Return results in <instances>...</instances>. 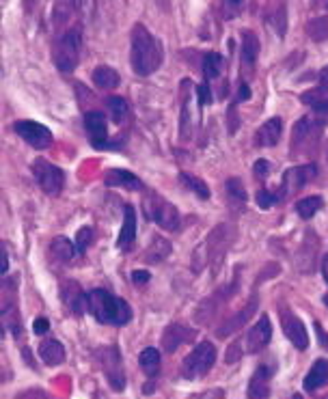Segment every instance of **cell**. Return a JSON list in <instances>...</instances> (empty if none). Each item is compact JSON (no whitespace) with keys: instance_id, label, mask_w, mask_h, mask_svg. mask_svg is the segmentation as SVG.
Returning <instances> with one entry per match:
<instances>
[{"instance_id":"6da1fadb","label":"cell","mask_w":328,"mask_h":399,"mask_svg":"<svg viewBox=\"0 0 328 399\" xmlns=\"http://www.w3.org/2000/svg\"><path fill=\"white\" fill-rule=\"evenodd\" d=\"M164 59L162 43L147 31L145 24H134L132 28V48H130V63L136 76L147 78L160 70Z\"/></svg>"},{"instance_id":"7a4b0ae2","label":"cell","mask_w":328,"mask_h":399,"mask_svg":"<svg viewBox=\"0 0 328 399\" xmlns=\"http://www.w3.org/2000/svg\"><path fill=\"white\" fill-rule=\"evenodd\" d=\"M234 240H236V229L231 224H216L207 234V238L192 253V270L201 272L203 268L212 266L216 272L221 261L225 259V255L229 253Z\"/></svg>"},{"instance_id":"3957f363","label":"cell","mask_w":328,"mask_h":399,"mask_svg":"<svg viewBox=\"0 0 328 399\" xmlns=\"http://www.w3.org/2000/svg\"><path fill=\"white\" fill-rule=\"evenodd\" d=\"M87 311L99 324L108 326H126L132 319V307L106 290H91L87 294Z\"/></svg>"},{"instance_id":"277c9868","label":"cell","mask_w":328,"mask_h":399,"mask_svg":"<svg viewBox=\"0 0 328 399\" xmlns=\"http://www.w3.org/2000/svg\"><path fill=\"white\" fill-rule=\"evenodd\" d=\"M80 54H82V28L80 26L67 28L65 33L54 37L52 61L59 72L72 74L80 63Z\"/></svg>"},{"instance_id":"5b68a950","label":"cell","mask_w":328,"mask_h":399,"mask_svg":"<svg viewBox=\"0 0 328 399\" xmlns=\"http://www.w3.org/2000/svg\"><path fill=\"white\" fill-rule=\"evenodd\" d=\"M143 212L151 222L162 226V229L180 231V226H182L180 209L173 203H169L162 195H158L153 190H147L145 197H143Z\"/></svg>"},{"instance_id":"8992f818","label":"cell","mask_w":328,"mask_h":399,"mask_svg":"<svg viewBox=\"0 0 328 399\" xmlns=\"http://www.w3.org/2000/svg\"><path fill=\"white\" fill-rule=\"evenodd\" d=\"M322 132H324V124L319 119L315 117L298 119V124L292 130V145H290L292 155H300V158L315 155L317 145L322 141Z\"/></svg>"},{"instance_id":"52a82bcc","label":"cell","mask_w":328,"mask_h":399,"mask_svg":"<svg viewBox=\"0 0 328 399\" xmlns=\"http://www.w3.org/2000/svg\"><path fill=\"white\" fill-rule=\"evenodd\" d=\"M238 283H240V268H236L234 272V278L229 283H225L223 288H218L212 296H207L195 311V319L199 324H209L218 313H221V309L231 300V296L238 292Z\"/></svg>"},{"instance_id":"ba28073f","label":"cell","mask_w":328,"mask_h":399,"mask_svg":"<svg viewBox=\"0 0 328 399\" xmlns=\"http://www.w3.org/2000/svg\"><path fill=\"white\" fill-rule=\"evenodd\" d=\"M95 359L99 363L102 373L106 376L108 384L113 390L126 388V371H124V359L117 346H104L95 352Z\"/></svg>"},{"instance_id":"9c48e42d","label":"cell","mask_w":328,"mask_h":399,"mask_svg":"<svg viewBox=\"0 0 328 399\" xmlns=\"http://www.w3.org/2000/svg\"><path fill=\"white\" fill-rule=\"evenodd\" d=\"M216 363V348L214 344H209V341H203V344H199L182 363V376L186 380H199L203 376H207L212 371Z\"/></svg>"},{"instance_id":"30bf717a","label":"cell","mask_w":328,"mask_h":399,"mask_svg":"<svg viewBox=\"0 0 328 399\" xmlns=\"http://www.w3.org/2000/svg\"><path fill=\"white\" fill-rule=\"evenodd\" d=\"M31 170H33V177L35 182L39 184V188L48 195V197H59L65 188V173L48 160H35L31 164Z\"/></svg>"},{"instance_id":"8fae6325","label":"cell","mask_w":328,"mask_h":399,"mask_svg":"<svg viewBox=\"0 0 328 399\" xmlns=\"http://www.w3.org/2000/svg\"><path fill=\"white\" fill-rule=\"evenodd\" d=\"M18 278L20 276H5L3 278V288H0V311H3V326L5 330L20 334V315H18V302H16V294H18Z\"/></svg>"},{"instance_id":"7c38bea8","label":"cell","mask_w":328,"mask_h":399,"mask_svg":"<svg viewBox=\"0 0 328 399\" xmlns=\"http://www.w3.org/2000/svg\"><path fill=\"white\" fill-rule=\"evenodd\" d=\"M317 175V166L311 162V164H300V166H292L283 173V182H281V197L283 201L290 199L292 195H296L298 190H302L311 180H315Z\"/></svg>"},{"instance_id":"4fadbf2b","label":"cell","mask_w":328,"mask_h":399,"mask_svg":"<svg viewBox=\"0 0 328 399\" xmlns=\"http://www.w3.org/2000/svg\"><path fill=\"white\" fill-rule=\"evenodd\" d=\"M13 130H16V134H18L26 145H31V147H35V149H48V147H52V143H54L52 132H50L43 124H39V121L20 119V121L13 124Z\"/></svg>"},{"instance_id":"5bb4252c","label":"cell","mask_w":328,"mask_h":399,"mask_svg":"<svg viewBox=\"0 0 328 399\" xmlns=\"http://www.w3.org/2000/svg\"><path fill=\"white\" fill-rule=\"evenodd\" d=\"M84 130L89 134V141L95 149H106L111 147L108 143V121L104 117V112L99 110H89L84 115Z\"/></svg>"},{"instance_id":"9a60e30c","label":"cell","mask_w":328,"mask_h":399,"mask_svg":"<svg viewBox=\"0 0 328 399\" xmlns=\"http://www.w3.org/2000/svg\"><path fill=\"white\" fill-rule=\"evenodd\" d=\"M281 328L285 332V337L294 344L296 350L305 352L309 348V334H307V328L302 324V319L298 315H294L292 311L283 309L281 311Z\"/></svg>"},{"instance_id":"2e32d148","label":"cell","mask_w":328,"mask_h":399,"mask_svg":"<svg viewBox=\"0 0 328 399\" xmlns=\"http://www.w3.org/2000/svg\"><path fill=\"white\" fill-rule=\"evenodd\" d=\"M61 302L74 317H80L87 313V294L82 292V288L76 280L61 283Z\"/></svg>"},{"instance_id":"e0dca14e","label":"cell","mask_w":328,"mask_h":399,"mask_svg":"<svg viewBox=\"0 0 328 399\" xmlns=\"http://www.w3.org/2000/svg\"><path fill=\"white\" fill-rule=\"evenodd\" d=\"M277 367L263 363L255 369L251 382H248V399H268L270 397V382L272 376H275Z\"/></svg>"},{"instance_id":"ac0fdd59","label":"cell","mask_w":328,"mask_h":399,"mask_svg":"<svg viewBox=\"0 0 328 399\" xmlns=\"http://www.w3.org/2000/svg\"><path fill=\"white\" fill-rule=\"evenodd\" d=\"M270 339H272V324H270V317L268 315H261L255 326L248 330L246 334V352L251 354H257L261 352L268 344H270Z\"/></svg>"},{"instance_id":"d6986e66","label":"cell","mask_w":328,"mask_h":399,"mask_svg":"<svg viewBox=\"0 0 328 399\" xmlns=\"http://www.w3.org/2000/svg\"><path fill=\"white\" fill-rule=\"evenodd\" d=\"M195 337H197V330H190L184 324H169L167 330H164V334H162V348H164V352L173 354L180 346L195 341Z\"/></svg>"},{"instance_id":"ffe728a7","label":"cell","mask_w":328,"mask_h":399,"mask_svg":"<svg viewBox=\"0 0 328 399\" xmlns=\"http://www.w3.org/2000/svg\"><path fill=\"white\" fill-rule=\"evenodd\" d=\"M300 102L311 108L313 117L322 124L328 121V87H315L300 95Z\"/></svg>"},{"instance_id":"44dd1931","label":"cell","mask_w":328,"mask_h":399,"mask_svg":"<svg viewBox=\"0 0 328 399\" xmlns=\"http://www.w3.org/2000/svg\"><path fill=\"white\" fill-rule=\"evenodd\" d=\"M136 240V212L130 203L124 205V224L117 238V248L119 251H130Z\"/></svg>"},{"instance_id":"7402d4cb","label":"cell","mask_w":328,"mask_h":399,"mask_svg":"<svg viewBox=\"0 0 328 399\" xmlns=\"http://www.w3.org/2000/svg\"><path fill=\"white\" fill-rule=\"evenodd\" d=\"M257 311V296H253L251 298V302L242 309V311H238L234 317H229V319H225L221 326H218V330H216V334L221 337V339H225V337H229L231 332H236V330H240L248 319H251V315Z\"/></svg>"},{"instance_id":"603a6c76","label":"cell","mask_w":328,"mask_h":399,"mask_svg":"<svg viewBox=\"0 0 328 399\" xmlns=\"http://www.w3.org/2000/svg\"><path fill=\"white\" fill-rule=\"evenodd\" d=\"M281 132H283V119L272 117L255 132V145L257 147H275L281 138Z\"/></svg>"},{"instance_id":"cb8c5ba5","label":"cell","mask_w":328,"mask_h":399,"mask_svg":"<svg viewBox=\"0 0 328 399\" xmlns=\"http://www.w3.org/2000/svg\"><path fill=\"white\" fill-rule=\"evenodd\" d=\"M104 184L111 186V188H126V190H141L143 188V182L126 168H111L104 177Z\"/></svg>"},{"instance_id":"d4e9b609","label":"cell","mask_w":328,"mask_h":399,"mask_svg":"<svg viewBox=\"0 0 328 399\" xmlns=\"http://www.w3.org/2000/svg\"><path fill=\"white\" fill-rule=\"evenodd\" d=\"M328 384V359H317L311 369L307 371L305 376V382H302V388L307 393H315L317 388L326 386Z\"/></svg>"},{"instance_id":"484cf974","label":"cell","mask_w":328,"mask_h":399,"mask_svg":"<svg viewBox=\"0 0 328 399\" xmlns=\"http://www.w3.org/2000/svg\"><path fill=\"white\" fill-rule=\"evenodd\" d=\"M39 359L50 365V367H57L65 361V348L61 341L57 339H43L39 344Z\"/></svg>"},{"instance_id":"4316f807","label":"cell","mask_w":328,"mask_h":399,"mask_svg":"<svg viewBox=\"0 0 328 399\" xmlns=\"http://www.w3.org/2000/svg\"><path fill=\"white\" fill-rule=\"evenodd\" d=\"M242 65L251 72L255 67V61H257V56H259V39L253 31H242Z\"/></svg>"},{"instance_id":"83f0119b","label":"cell","mask_w":328,"mask_h":399,"mask_svg":"<svg viewBox=\"0 0 328 399\" xmlns=\"http://www.w3.org/2000/svg\"><path fill=\"white\" fill-rule=\"evenodd\" d=\"M266 22L277 31V35L283 39L285 35V28H288V7L285 3H279V5H270L268 11H266Z\"/></svg>"},{"instance_id":"f1b7e54d","label":"cell","mask_w":328,"mask_h":399,"mask_svg":"<svg viewBox=\"0 0 328 399\" xmlns=\"http://www.w3.org/2000/svg\"><path fill=\"white\" fill-rule=\"evenodd\" d=\"M119 74L113 70V67H108V65H99L95 67L93 72V84L102 91H111V89H117L119 87Z\"/></svg>"},{"instance_id":"f546056e","label":"cell","mask_w":328,"mask_h":399,"mask_svg":"<svg viewBox=\"0 0 328 399\" xmlns=\"http://www.w3.org/2000/svg\"><path fill=\"white\" fill-rule=\"evenodd\" d=\"M50 253H52V257L57 259V261H63V263H70L72 259H74V255H78V251H76V244L74 242H70L67 238H54L52 242H50Z\"/></svg>"},{"instance_id":"4dcf8cb0","label":"cell","mask_w":328,"mask_h":399,"mask_svg":"<svg viewBox=\"0 0 328 399\" xmlns=\"http://www.w3.org/2000/svg\"><path fill=\"white\" fill-rule=\"evenodd\" d=\"M223 67H225L223 54L207 52V54L203 56V78H205V82L209 84V80H216L218 76L223 74Z\"/></svg>"},{"instance_id":"1f68e13d","label":"cell","mask_w":328,"mask_h":399,"mask_svg":"<svg viewBox=\"0 0 328 399\" xmlns=\"http://www.w3.org/2000/svg\"><path fill=\"white\" fill-rule=\"evenodd\" d=\"M169 253H171V244L164 240V238H153L151 240V244H149V248H147V253H145V261L147 263H160V261H164L169 257Z\"/></svg>"},{"instance_id":"d6a6232c","label":"cell","mask_w":328,"mask_h":399,"mask_svg":"<svg viewBox=\"0 0 328 399\" xmlns=\"http://www.w3.org/2000/svg\"><path fill=\"white\" fill-rule=\"evenodd\" d=\"M182 87H184V106H182V130H180V136L182 141L186 143L192 134V117H190V95H188V87H190V80H182Z\"/></svg>"},{"instance_id":"836d02e7","label":"cell","mask_w":328,"mask_h":399,"mask_svg":"<svg viewBox=\"0 0 328 399\" xmlns=\"http://www.w3.org/2000/svg\"><path fill=\"white\" fill-rule=\"evenodd\" d=\"M324 207V199L317 197V195H311V197H305L296 203V214L302 218V220H311L319 209Z\"/></svg>"},{"instance_id":"e575fe53","label":"cell","mask_w":328,"mask_h":399,"mask_svg":"<svg viewBox=\"0 0 328 399\" xmlns=\"http://www.w3.org/2000/svg\"><path fill=\"white\" fill-rule=\"evenodd\" d=\"M106 106H108V112H111L113 121L119 124V126H121V124L128 119V115H130V106H128V102H126L124 97H119V95L108 97V99H106Z\"/></svg>"},{"instance_id":"d590c367","label":"cell","mask_w":328,"mask_h":399,"mask_svg":"<svg viewBox=\"0 0 328 399\" xmlns=\"http://www.w3.org/2000/svg\"><path fill=\"white\" fill-rule=\"evenodd\" d=\"M141 361V367L143 371L149 376V378H155L160 373V352L155 348H145L138 356Z\"/></svg>"},{"instance_id":"8d00e7d4","label":"cell","mask_w":328,"mask_h":399,"mask_svg":"<svg viewBox=\"0 0 328 399\" xmlns=\"http://www.w3.org/2000/svg\"><path fill=\"white\" fill-rule=\"evenodd\" d=\"M180 182H182V186L186 188V190H190V192H195L199 199H209V188H207V184L203 182V180H199L197 175H190V173H180Z\"/></svg>"},{"instance_id":"74e56055","label":"cell","mask_w":328,"mask_h":399,"mask_svg":"<svg viewBox=\"0 0 328 399\" xmlns=\"http://www.w3.org/2000/svg\"><path fill=\"white\" fill-rule=\"evenodd\" d=\"M225 188H227V195H229V199L238 205V207H246V190H244V184H242V180H238V177H231V180H227V184H225Z\"/></svg>"},{"instance_id":"f35d334b","label":"cell","mask_w":328,"mask_h":399,"mask_svg":"<svg viewBox=\"0 0 328 399\" xmlns=\"http://www.w3.org/2000/svg\"><path fill=\"white\" fill-rule=\"evenodd\" d=\"M255 201L259 205V209H270L272 205H277L283 201L281 192L279 190H268V188H259L257 195H255Z\"/></svg>"},{"instance_id":"ab89813d","label":"cell","mask_w":328,"mask_h":399,"mask_svg":"<svg viewBox=\"0 0 328 399\" xmlns=\"http://www.w3.org/2000/svg\"><path fill=\"white\" fill-rule=\"evenodd\" d=\"M93 238H95V231H93V226H82V229L78 231L74 244H76V251L78 255H82L91 244H93Z\"/></svg>"},{"instance_id":"60d3db41","label":"cell","mask_w":328,"mask_h":399,"mask_svg":"<svg viewBox=\"0 0 328 399\" xmlns=\"http://www.w3.org/2000/svg\"><path fill=\"white\" fill-rule=\"evenodd\" d=\"M309 35L315 39V41H322L328 37V20L326 18H317V20H311L309 26H307Z\"/></svg>"},{"instance_id":"b9f144b4","label":"cell","mask_w":328,"mask_h":399,"mask_svg":"<svg viewBox=\"0 0 328 399\" xmlns=\"http://www.w3.org/2000/svg\"><path fill=\"white\" fill-rule=\"evenodd\" d=\"M197 97H199V106H207L212 102V89H209L207 82L197 87Z\"/></svg>"},{"instance_id":"7bdbcfd3","label":"cell","mask_w":328,"mask_h":399,"mask_svg":"<svg viewBox=\"0 0 328 399\" xmlns=\"http://www.w3.org/2000/svg\"><path fill=\"white\" fill-rule=\"evenodd\" d=\"M253 173H255V177H257V180L266 182V180H268V173H270V164H268L266 160L255 162V166H253Z\"/></svg>"},{"instance_id":"ee69618b","label":"cell","mask_w":328,"mask_h":399,"mask_svg":"<svg viewBox=\"0 0 328 399\" xmlns=\"http://www.w3.org/2000/svg\"><path fill=\"white\" fill-rule=\"evenodd\" d=\"M251 97V89H248V84L246 82H240V87H238V95H236V99L231 102V106L236 108L240 102H246Z\"/></svg>"},{"instance_id":"f6af8a7d","label":"cell","mask_w":328,"mask_h":399,"mask_svg":"<svg viewBox=\"0 0 328 399\" xmlns=\"http://www.w3.org/2000/svg\"><path fill=\"white\" fill-rule=\"evenodd\" d=\"M313 326H315V334H317V344H319V348H324V350L328 352V334H326V330L322 328L319 322H315Z\"/></svg>"},{"instance_id":"bcb514c9","label":"cell","mask_w":328,"mask_h":399,"mask_svg":"<svg viewBox=\"0 0 328 399\" xmlns=\"http://www.w3.org/2000/svg\"><path fill=\"white\" fill-rule=\"evenodd\" d=\"M16 399H50L43 390H39V388H31V390H24V393H20Z\"/></svg>"},{"instance_id":"7dc6e473","label":"cell","mask_w":328,"mask_h":399,"mask_svg":"<svg viewBox=\"0 0 328 399\" xmlns=\"http://www.w3.org/2000/svg\"><path fill=\"white\" fill-rule=\"evenodd\" d=\"M48 330H50V322H48L45 317L35 319V324H33V332H35V334H45Z\"/></svg>"},{"instance_id":"c3c4849f","label":"cell","mask_w":328,"mask_h":399,"mask_svg":"<svg viewBox=\"0 0 328 399\" xmlns=\"http://www.w3.org/2000/svg\"><path fill=\"white\" fill-rule=\"evenodd\" d=\"M149 278H151V274H149L147 270H134V272H132V280H134V285H145Z\"/></svg>"},{"instance_id":"681fc988","label":"cell","mask_w":328,"mask_h":399,"mask_svg":"<svg viewBox=\"0 0 328 399\" xmlns=\"http://www.w3.org/2000/svg\"><path fill=\"white\" fill-rule=\"evenodd\" d=\"M238 348H240V341H236V344L229 348V352H227V363H236L238 359H242V352H238Z\"/></svg>"},{"instance_id":"f907efd6","label":"cell","mask_w":328,"mask_h":399,"mask_svg":"<svg viewBox=\"0 0 328 399\" xmlns=\"http://www.w3.org/2000/svg\"><path fill=\"white\" fill-rule=\"evenodd\" d=\"M7 270H9V248H7V242L3 244V276H7Z\"/></svg>"},{"instance_id":"816d5d0a","label":"cell","mask_w":328,"mask_h":399,"mask_svg":"<svg viewBox=\"0 0 328 399\" xmlns=\"http://www.w3.org/2000/svg\"><path fill=\"white\" fill-rule=\"evenodd\" d=\"M223 397V390H207V393H203V395H199V397H195V399H221Z\"/></svg>"},{"instance_id":"f5cc1de1","label":"cell","mask_w":328,"mask_h":399,"mask_svg":"<svg viewBox=\"0 0 328 399\" xmlns=\"http://www.w3.org/2000/svg\"><path fill=\"white\" fill-rule=\"evenodd\" d=\"M322 274H324V280H326V285H328V255L322 259Z\"/></svg>"},{"instance_id":"db71d44e","label":"cell","mask_w":328,"mask_h":399,"mask_svg":"<svg viewBox=\"0 0 328 399\" xmlns=\"http://www.w3.org/2000/svg\"><path fill=\"white\" fill-rule=\"evenodd\" d=\"M319 80H322V87H328V67L319 72Z\"/></svg>"},{"instance_id":"11a10c76","label":"cell","mask_w":328,"mask_h":399,"mask_svg":"<svg viewBox=\"0 0 328 399\" xmlns=\"http://www.w3.org/2000/svg\"><path fill=\"white\" fill-rule=\"evenodd\" d=\"M324 305H326V307H328V294H326V296H324Z\"/></svg>"},{"instance_id":"9f6ffc18","label":"cell","mask_w":328,"mask_h":399,"mask_svg":"<svg viewBox=\"0 0 328 399\" xmlns=\"http://www.w3.org/2000/svg\"><path fill=\"white\" fill-rule=\"evenodd\" d=\"M317 399H328V395H322V397H317Z\"/></svg>"},{"instance_id":"6f0895ef","label":"cell","mask_w":328,"mask_h":399,"mask_svg":"<svg viewBox=\"0 0 328 399\" xmlns=\"http://www.w3.org/2000/svg\"><path fill=\"white\" fill-rule=\"evenodd\" d=\"M294 399H302V397H300V395H294Z\"/></svg>"},{"instance_id":"680465c9","label":"cell","mask_w":328,"mask_h":399,"mask_svg":"<svg viewBox=\"0 0 328 399\" xmlns=\"http://www.w3.org/2000/svg\"><path fill=\"white\" fill-rule=\"evenodd\" d=\"M326 160H328V145H326Z\"/></svg>"}]
</instances>
